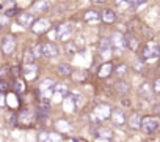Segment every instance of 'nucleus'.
I'll return each instance as SVG.
<instances>
[{
  "label": "nucleus",
  "mask_w": 160,
  "mask_h": 142,
  "mask_svg": "<svg viewBox=\"0 0 160 142\" xmlns=\"http://www.w3.org/2000/svg\"><path fill=\"white\" fill-rule=\"evenodd\" d=\"M55 85H57V84H55L52 79H49V78L41 81V84H39V95H41L44 104H47L49 100H50V96L55 93Z\"/></svg>",
  "instance_id": "f257e3e1"
},
{
  "label": "nucleus",
  "mask_w": 160,
  "mask_h": 142,
  "mask_svg": "<svg viewBox=\"0 0 160 142\" xmlns=\"http://www.w3.org/2000/svg\"><path fill=\"white\" fill-rule=\"evenodd\" d=\"M112 111H113V109H112L110 104H98V106L94 107V111L91 112V118H93L96 123H99V122H105V120L110 118Z\"/></svg>",
  "instance_id": "f03ea898"
},
{
  "label": "nucleus",
  "mask_w": 160,
  "mask_h": 142,
  "mask_svg": "<svg viewBox=\"0 0 160 142\" xmlns=\"http://www.w3.org/2000/svg\"><path fill=\"white\" fill-rule=\"evenodd\" d=\"M98 52H99V57L105 62H108L112 58V52H113V46H112V41L108 38H101L99 43H98Z\"/></svg>",
  "instance_id": "7ed1b4c3"
},
{
  "label": "nucleus",
  "mask_w": 160,
  "mask_h": 142,
  "mask_svg": "<svg viewBox=\"0 0 160 142\" xmlns=\"http://www.w3.org/2000/svg\"><path fill=\"white\" fill-rule=\"evenodd\" d=\"M110 41H112V46H113V49H116L118 52H122V51L127 47L126 35H124L122 32H119V30H113V32H112Z\"/></svg>",
  "instance_id": "20e7f679"
},
{
  "label": "nucleus",
  "mask_w": 160,
  "mask_h": 142,
  "mask_svg": "<svg viewBox=\"0 0 160 142\" xmlns=\"http://www.w3.org/2000/svg\"><path fill=\"white\" fill-rule=\"evenodd\" d=\"M72 32H74V25L72 22H61L58 27H57V38L60 41H69V38L72 36Z\"/></svg>",
  "instance_id": "39448f33"
},
{
  "label": "nucleus",
  "mask_w": 160,
  "mask_h": 142,
  "mask_svg": "<svg viewBox=\"0 0 160 142\" xmlns=\"http://www.w3.org/2000/svg\"><path fill=\"white\" fill-rule=\"evenodd\" d=\"M160 57V46L158 43H148L144 47H143V58L144 60H157Z\"/></svg>",
  "instance_id": "423d86ee"
},
{
  "label": "nucleus",
  "mask_w": 160,
  "mask_h": 142,
  "mask_svg": "<svg viewBox=\"0 0 160 142\" xmlns=\"http://www.w3.org/2000/svg\"><path fill=\"white\" fill-rule=\"evenodd\" d=\"M160 128V120L155 118V117H143L141 120V129L146 133V134H152L155 133L157 129Z\"/></svg>",
  "instance_id": "0eeeda50"
},
{
  "label": "nucleus",
  "mask_w": 160,
  "mask_h": 142,
  "mask_svg": "<svg viewBox=\"0 0 160 142\" xmlns=\"http://www.w3.org/2000/svg\"><path fill=\"white\" fill-rule=\"evenodd\" d=\"M50 21L49 19H46V18H39V19H36L35 22H33V25H32V30L35 32V33H38V35H42V33H46L49 29H50Z\"/></svg>",
  "instance_id": "6e6552de"
},
{
  "label": "nucleus",
  "mask_w": 160,
  "mask_h": 142,
  "mask_svg": "<svg viewBox=\"0 0 160 142\" xmlns=\"http://www.w3.org/2000/svg\"><path fill=\"white\" fill-rule=\"evenodd\" d=\"M16 49V38L13 35H7L3 40H2V52L5 55H11Z\"/></svg>",
  "instance_id": "1a4fd4ad"
},
{
  "label": "nucleus",
  "mask_w": 160,
  "mask_h": 142,
  "mask_svg": "<svg viewBox=\"0 0 160 142\" xmlns=\"http://www.w3.org/2000/svg\"><path fill=\"white\" fill-rule=\"evenodd\" d=\"M38 73H39V69H38V66H36L35 63H25V65L22 66V74H24V78H25L27 81L36 79V78H38Z\"/></svg>",
  "instance_id": "9d476101"
},
{
  "label": "nucleus",
  "mask_w": 160,
  "mask_h": 142,
  "mask_svg": "<svg viewBox=\"0 0 160 142\" xmlns=\"http://www.w3.org/2000/svg\"><path fill=\"white\" fill-rule=\"evenodd\" d=\"M110 120L115 126H122L126 122H127V115L122 109H113L112 111V115H110Z\"/></svg>",
  "instance_id": "9b49d317"
},
{
  "label": "nucleus",
  "mask_w": 160,
  "mask_h": 142,
  "mask_svg": "<svg viewBox=\"0 0 160 142\" xmlns=\"http://www.w3.org/2000/svg\"><path fill=\"white\" fill-rule=\"evenodd\" d=\"M35 114L30 111V109H22L21 112H19V115H18V120L24 125V126H32L33 123H35Z\"/></svg>",
  "instance_id": "f8f14e48"
},
{
  "label": "nucleus",
  "mask_w": 160,
  "mask_h": 142,
  "mask_svg": "<svg viewBox=\"0 0 160 142\" xmlns=\"http://www.w3.org/2000/svg\"><path fill=\"white\" fill-rule=\"evenodd\" d=\"M49 8H50V0H36V2H33V5L30 7L32 13H36V14H42Z\"/></svg>",
  "instance_id": "ddd939ff"
},
{
  "label": "nucleus",
  "mask_w": 160,
  "mask_h": 142,
  "mask_svg": "<svg viewBox=\"0 0 160 142\" xmlns=\"http://www.w3.org/2000/svg\"><path fill=\"white\" fill-rule=\"evenodd\" d=\"M16 21L22 27H32L33 22H35V16L32 13H21V14L16 16Z\"/></svg>",
  "instance_id": "4468645a"
},
{
  "label": "nucleus",
  "mask_w": 160,
  "mask_h": 142,
  "mask_svg": "<svg viewBox=\"0 0 160 142\" xmlns=\"http://www.w3.org/2000/svg\"><path fill=\"white\" fill-rule=\"evenodd\" d=\"M60 54V49H58V46L55 44V43H46V44H42V55H46V57H49V58H53V57H57Z\"/></svg>",
  "instance_id": "2eb2a0df"
},
{
  "label": "nucleus",
  "mask_w": 160,
  "mask_h": 142,
  "mask_svg": "<svg viewBox=\"0 0 160 142\" xmlns=\"http://www.w3.org/2000/svg\"><path fill=\"white\" fill-rule=\"evenodd\" d=\"M83 19L87 24H98L99 21H102V16L99 14V11L96 10H88L85 14H83Z\"/></svg>",
  "instance_id": "dca6fc26"
},
{
  "label": "nucleus",
  "mask_w": 160,
  "mask_h": 142,
  "mask_svg": "<svg viewBox=\"0 0 160 142\" xmlns=\"http://www.w3.org/2000/svg\"><path fill=\"white\" fill-rule=\"evenodd\" d=\"M115 71V66H113V63H110V62H105L102 66H101V69H99V73H98V76L101 78V79H105V78H108L112 73Z\"/></svg>",
  "instance_id": "f3484780"
},
{
  "label": "nucleus",
  "mask_w": 160,
  "mask_h": 142,
  "mask_svg": "<svg viewBox=\"0 0 160 142\" xmlns=\"http://www.w3.org/2000/svg\"><path fill=\"white\" fill-rule=\"evenodd\" d=\"M57 73L61 76V78H68V76H72L74 73V69L69 63H60L58 68H57Z\"/></svg>",
  "instance_id": "a211bd4d"
},
{
  "label": "nucleus",
  "mask_w": 160,
  "mask_h": 142,
  "mask_svg": "<svg viewBox=\"0 0 160 142\" xmlns=\"http://www.w3.org/2000/svg\"><path fill=\"white\" fill-rule=\"evenodd\" d=\"M126 41H127V49H130L132 52H137V49H138V46H140L138 38H137L133 33H127V35H126Z\"/></svg>",
  "instance_id": "6ab92c4d"
},
{
  "label": "nucleus",
  "mask_w": 160,
  "mask_h": 142,
  "mask_svg": "<svg viewBox=\"0 0 160 142\" xmlns=\"http://www.w3.org/2000/svg\"><path fill=\"white\" fill-rule=\"evenodd\" d=\"M101 16H102V22H105V24H113V22H116V13H115L113 10H110V8L104 10V11L101 13Z\"/></svg>",
  "instance_id": "aec40b11"
},
{
  "label": "nucleus",
  "mask_w": 160,
  "mask_h": 142,
  "mask_svg": "<svg viewBox=\"0 0 160 142\" xmlns=\"http://www.w3.org/2000/svg\"><path fill=\"white\" fill-rule=\"evenodd\" d=\"M140 95L143 96V98H146V100H149L151 96H152V92H154V85H151L149 82H143L141 85H140Z\"/></svg>",
  "instance_id": "412c9836"
},
{
  "label": "nucleus",
  "mask_w": 160,
  "mask_h": 142,
  "mask_svg": "<svg viewBox=\"0 0 160 142\" xmlns=\"http://www.w3.org/2000/svg\"><path fill=\"white\" fill-rule=\"evenodd\" d=\"M141 115L138 114V112H133L130 117H129V126L132 128V129H138V128H141Z\"/></svg>",
  "instance_id": "4be33fe9"
},
{
  "label": "nucleus",
  "mask_w": 160,
  "mask_h": 142,
  "mask_svg": "<svg viewBox=\"0 0 160 142\" xmlns=\"http://www.w3.org/2000/svg\"><path fill=\"white\" fill-rule=\"evenodd\" d=\"M94 137H102V139H108V140H112V137H113V129L101 126V128H98Z\"/></svg>",
  "instance_id": "5701e85b"
},
{
  "label": "nucleus",
  "mask_w": 160,
  "mask_h": 142,
  "mask_svg": "<svg viewBox=\"0 0 160 142\" xmlns=\"http://www.w3.org/2000/svg\"><path fill=\"white\" fill-rule=\"evenodd\" d=\"M55 93H58L61 98H66V96H69V87L64 84V82H58L57 85H55Z\"/></svg>",
  "instance_id": "b1692460"
},
{
  "label": "nucleus",
  "mask_w": 160,
  "mask_h": 142,
  "mask_svg": "<svg viewBox=\"0 0 160 142\" xmlns=\"http://www.w3.org/2000/svg\"><path fill=\"white\" fill-rule=\"evenodd\" d=\"M69 100L75 104V111H78L80 107H82L83 106V96L82 95H78V93H69Z\"/></svg>",
  "instance_id": "393cba45"
},
{
  "label": "nucleus",
  "mask_w": 160,
  "mask_h": 142,
  "mask_svg": "<svg viewBox=\"0 0 160 142\" xmlns=\"http://www.w3.org/2000/svg\"><path fill=\"white\" fill-rule=\"evenodd\" d=\"M63 49H64V52H66L68 55H74V54L77 52V46H75L74 41H66L64 46H63Z\"/></svg>",
  "instance_id": "a878e982"
},
{
  "label": "nucleus",
  "mask_w": 160,
  "mask_h": 142,
  "mask_svg": "<svg viewBox=\"0 0 160 142\" xmlns=\"http://www.w3.org/2000/svg\"><path fill=\"white\" fill-rule=\"evenodd\" d=\"M72 81H77V82H82L83 79H87V71L83 69H75L74 73H72Z\"/></svg>",
  "instance_id": "bb28decb"
},
{
  "label": "nucleus",
  "mask_w": 160,
  "mask_h": 142,
  "mask_svg": "<svg viewBox=\"0 0 160 142\" xmlns=\"http://www.w3.org/2000/svg\"><path fill=\"white\" fill-rule=\"evenodd\" d=\"M13 89H14L16 93H22V92H25V84H24L19 78H16L14 82H13Z\"/></svg>",
  "instance_id": "cd10ccee"
},
{
  "label": "nucleus",
  "mask_w": 160,
  "mask_h": 142,
  "mask_svg": "<svg viewBox=\"0 0 160 142\" xmlns=\"http://www.w3.org/2000/svg\"><path fill=\"white\" fill-rule=\"evenodd\" d=\"M133 69L137 71V73H141V71L144 69V58H143V57L135 58V62H133Z\"/></svg>",
  "instance_id": "c85d7f7f"
},
{
  "label": "nucleus",
  "mask_w": 160,
  "mask_h": 142,
  "mask_svg": "<svg viewBox=\"0 0 160 142\" xmlns=\"http://www.w3.org/2000/svg\"><path fill=\"white\" fill-rule=\"evenodd\" d=\"M127 69H129V68H127V65H126V63H121V65H118V66L115 68V73H116L119 78H122V76H126V74H127Z\"/></svg>",
  "instance_id": "c756f323"
},
{
  "label": "nucleus",
  "mask_w": 160,
  "mask_h": 142,
  "mask_svg": "<svg viewBox=\"0 0 160 142\" xmlns=\"http://www.w3.org/2000/svg\"><path fill=\"white\" fill-rule=\"evenodd\" d=\"M35 60H36V57H35L33 49H27V51H25V55H24V62H25V63H33Z\"/></svg>",
  "instance_id": "7c9ffc66"
},
{
  "label": "nucleus",
  "mask_w": 160,
  "mask_h": 142,
  "mask_svg": "<svg viewBox=\"0 0 160 142\" xmlns=\"http://www.w3.org/2000/svg\"><path fill=\"white\" fill-rule=\"evenodd\" d=\"M38 142H53V139H52V136L47 131H41L38 134Z\"/></svg>",
  "instance_id": "2f4dec72"
},
{
  "label": "nucleus",
  "mask_w": 160,
  "mask_h": 142,
  "mask_svg": "<svg viewBox=\"0 0 160 142\" xmlns=\"http://www.w3.org/2000/svg\"><path fill=\"white\" fill-rule=\"evenodd\" d=\"M116 92L118 93H126V92H129V84L127 82H124V81H119L118 84H116Z\"/></svg>",
  "instance_id": "473e14b6"
},
{
  "label": "nucleus",
  "mask_w": 160,
  "mask_h": 142,
  "mask_svg": "<svg viewBox=\"0 0 160 142\" xmlns=\"http://www.w3.org/2000/svg\"><path fill=\"white\" fill-rule=\"evenodd\" d=\"M132 2L133 0H116V7L124 10V8H130L132 7Z\"/></svg>",
  "instance_id": "72a5a7b5"
},
{
  "label": "nucleus",
  "mask_w": 160,
  "mask_h": 142,
  "mask_svg": "<svg viewBox=\"0 0 160 142\" xmlns=\"http://www.w3.org/2000/svg\"><path fill=\"white\" fill-rule=\"evenodd\" d=\"M146 3V0H133V2H132V10H137V8H140L141 5H144Z\"/></svg>",
  "instance_id": "f704fd0d"
},
{
  "label": "nucleus",
  "mask_w": 160,
  "mask_h": 142,
  "mask_svg": "<svg viewBox=\"0 0 160 142\" xmlns=\"http://www.w3.org/2000/svg\"><path fill=\"white\" fill-rule=\"evenodd\" d=\"M33 52H35V57H36V58L41 57V55H42V46H41V44H36V46L33 47Z\"/></svg>",
  "instance_id": "c9c22d12"
},
{
  "label": "nucleus",
  "mask_w": 160,
  "mask_h": 142,
  "mask_svg": "<svg viewBox=\"0 0 160 142\" xmlns=\"http://www.w3.org/2000/svg\"><path fill=\"white\" fill-rule=\"evenodd\" d=\"M154 93H158L160 95V78H155V81H154Z\"/></svg>",
  "instance_id": "e433bc0d"
},
{
  "label": "nucleus",
  "mask_w": 160,
  "mask_h": 142,
  "mask_svg": "<svg viewBox=\"0 0 160 142\" xmlns=\"http://www.w3.org/2000/svg\"><path fill=\"white\" fill-rule=\"evenodd\" d=\"M5 7H11V8H16V0H2Z\"/></svg>",
  "instance_id": "4c0bfd02"
},
{
  "label": "nucleus",
  "mask_w": 160,
  "mask_h": 142,
  "mask_svg": "<svg viewBox=\"0 0 160 142\" xmlns=\"http://www.w3.org/2000/svg\"><path fill=\"white\" fill-rule=\"evenodd\" d=\"M14 14H18V10H16V8H10V10H5V16L11 18V16H14Z\"/></svg>",
  "instance_id": "58836bf2"
},
{
  "label": "nucleus",
  "mask_w": 160,
  "mask_h": 142,
  "mask_svg": "<svg viewBox=\"0 0 160 142\" xmlns=\"http://www.w3.org/2000/svg\"><path fill=\"white\" fill-rule=\"evenodd\" d=\"M7 90V82L3 79H0V93H3Z\"/></svg>",
  "instance_id": "ea45409f"
},
{
  "label": "nucleus",
  "mask_w": 160,
  "mask_h": 142,
  "mask_svg": "<svg viewBox=\"0 0 160 142\" xmlns=\"http://www.w3.org/2000/svg\"><path fill=\"white\" fill-rule=\"evenodd\" d=\"M5 101H7V96H5V93H0V107H2V106H5Z\"/></svg>",
  "instance_id": "a19ab883"
},
{
  "label": "nucleus",
  "mask_w": 160,
  "mask_h": 142,
  "mask_svg": "<svg viewBox=\"0 0 160 142\" xmlns=\"http://www.w3.org/2000/svg\"><path fill=\"white\" fill-rule=\"evenodd\" d=\"M7 73H8V68H7V66H2V69H0V79H2Z\"/></svg>",
  "instance_id": "79ce46f5"
},
{
  "label": "nucleus",
  "mask_w": 160,
  "mask_h": 142,
  "mask_svg": "<svg viewBox=\"0 0 160 142\" xmlns=\"http://www.w3.org/2000/svg\"><path fill=\"white\" fill-rule=\"evenodd\" d=\"M121 104H122V106H124V107H130V106H132V104H130V101H129V100H122V101H121Z\"/></svg>",
  "instance_id": "37998d69"
},
{
  "label": "nucleus",
  "mask_w": 160,
  "mask_h": 142,
  "mask_svg": "<svg viewBox=\"0 0 160 142\" xmlns=\"http://www.w3.org/2000/svg\"><path fill=\"white\" fill-rule=\"evenodd\" d=\"M154 112H155V114L160 117V103H158V104H155V107H154Z\"/></svg>",
  "instance_id": "c03bdc74"
},
{
  "label": "nucleus",
  "mask_w": 160,
  "mask_h": 142,
  "mask_svg": "<svg viewBox=\"0 0 160 142\" xmlns=\"http://www.w3.org/2000/svg\"><path fill=\"white\" fill-rule=\"evenodd\" d=\"M94 142H110L108 139H102V137H94Z\"/></svg>",
  "instance_id": "a18cd8bd"
},
{
  "label": "nucleus",
  "mask_w": 160,
  "mask_h": 142,
  "mask_svg": "<svg viewBox=\"0 0 160 142\" xmlns=\"http://www.w3.org/2000/svg\"><path fill=\"white\" fill-rule=\"evenodd\" d=\"M13 73H14V76H19V73H21V69H19V68H13Z\"/></svg>",
  "instance_id": "49530a36"
},
{
  "label": "nucleus",
  "mask_w": 160,
  "mask_h": 142,
  "mask_svg": "<svg viewBox=\"0 0 160 142\" xmlns=\"http://www.w3.org/2000/svg\"><path fill=\"white\" fill-rule=\"evenodd\" d=\"M91 2H93V3H104L105 0H91Z\"/></svg>",
  "instance_id": "de8ad7c7"
},
{
  "label": "nucleus",
  "mask_w": 160,
  "mask_h": 142,
  "mask_svg": "<svg viewBox=\"0 0 160 142\" xmlns=\"http://www.w3.org/2000/svg\"><path fill=\"white\" fill-rule=\"evenodd\" d=\"M158 46H160V36H158Z\"/></svg>",
  "instance_id": "09e8293b"
}]
</instances>
